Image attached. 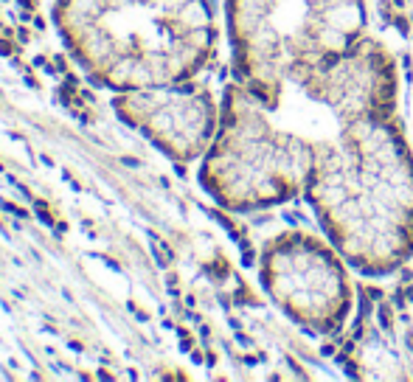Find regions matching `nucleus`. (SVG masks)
I'll return each instance as SVG.
<instances>
[{"label": "nucleus", "mask_w": 413, "mask_h": 382, "mask_svg": "<svg viewBox=\"0 0 413 382\" xmlns=\"http://www.w3.org/2000/svg\"><path fill=\"white\" fill-rule=\"evenodd\" d=\"M264 104L309 163L304 197L323 236L363 275L399 270L413 256V152L391 54L363 37Z\"/></svg>", "instance_id": "f257e3e1"}, {"label": "nucleus", "mask_w": 413, "mask_h": 382, "mask_svg": "<svg viewBox=\"0 0 413 382\" xmlns=\"http://www.w3.org/2000/svg\"><path fill=\"white\" fill-rule=\"evenodd\" d=\"M365 0H228L239 85L273 101L365 37Z\"/></svg>", "instance_id": "f03ea898"}, {"label": "nucleus", "mask_w": 413, "mask_h": 382, "mask_svg": "<svg viewBox=\"0 0 413 382\" xmlns=\"http://www.w3.org/2000/svg\"><path fill=\"white\" fill-rule=\"evenodd\" d=\"M346 264L326 236L281 231L261 250V284L292 323L312 334H334L354 301Z\"/></svg>", "instance_id": "7ed1b4c3"}]
</instances>
